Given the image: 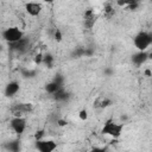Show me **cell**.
Wrapping results in <instances>:
<instances>
[{
  "mask_svg": "<svg viewBox=\"0 0 152 152\" xmlns=\"http://www.w3.org/2000/svg\"><path fill=\"white\" fill-rule=\"evenodd\" d=\"M43 135H44V131L40 129V131H37V133L34 134V138H36V140H39L43 138Z\"/></svg>",
  "mask_w": 152,
  "mask_h": 152,
  "instance_id": "5bb4252c",
  "label": "cell"
},
{
  "mask_svg": "<svg viewBox=\"0 0 152 152\" xmlns=\"http://www.w3.org/2000/svg\"><path fill=\"white\" fill-rule=\"evenodd\" d=\"M78 118H80V120L86 121V120L88 119V112H87V109H82V110H80V112H78Z\"/></svg>",
  "mask_w": 152,
  "mask_h": 152,
  "instance_id": "7c38bea8",
  "label": "cell"
},
{
  "mask_svg": "<svg viewBox=\"0 0 152 152\" xmlns=\"http://www.w3.org/2000/svg\"><path fill=\"white\" fill-rule=\"evenodd\" d=\"M57 124H58V126L63 127V126H65V125H66V121H65V120H58V121H57Z\"/></svg>",
  "mask_w": 152,
  "mask_h": 152,
  "instance_id": "2e32d148",
  "label": "cell"
},
{
  "mask_svg": "<svg viewBox=\"0 0 152 152\" xmlns=\"http://www.w3.org/2000/svg\"><path fill=\"white\" fill-rule=\"evenodd\" d=\"M145 75H146L147 77H151V75H152V74H151V69H150V68L145 69Z\"/></svg>",
  "mask_w": 152,
  "mask_h": 152,
  "instance_id": "e0dca14e",
  "label": "cell"
},
{
  "mask_svg": "<svg viewBox=\"0 0 152 152\" xmlns=\"http://www.w3.org/2000/svg\"><path fill=\"white\" fill-rule=\"evenodd\" d=\"M34 62L36 63H42L43 62V56L39 53V55H37L36 57H34Z\"/></svg>",
  "mask_w": 152,
  "mask_h": 152,
  "instance_id": "9a60e30c",
  "label": "cell"
},
{
  "mask_svg": "<svg viewBox=\"0 0 152 152\" xmlns=\"http://www.w3.org/2000/svg\"><path fill=\"white\" fill-rule=\"evenodd\" d=\"M18 91H19V83L17 81H12V82L7 83L5 87V95L8 97L15 95Z\"/></svg>",
  "mask_w": 152,
  "mask_h": 152,
  "instance_id": "52a82bcc",
  "label": "cell"
},
{
  "mask_svg": "<svg viewBox=\"0 0 152 152\" xmlns=\"http://www.w3.org/2000/svg\"><path fill=\"white\" fill-rule=\"evenodd\" d=\"M61 89V84H59V82H57V81H53V82H51V83H49L48 86H46V90L49 91V93H51V94H55L57 90H59Z\"/></svg>",
  "mask_w": 152,
  "mask_h": 152,
  "instance_id": "30bf717a",
  "label": "cell"
},
{
  "mask_svg": "<svg viewBox=\"0 0 152 152\" xmlns=\"http://www.w3.org/2000/svg\"><path fill=\"white\" fill-rule=\"evenodd\" d=\"M147 58H148V53H147L146 51H139L137 55L133 56V62H134L135 64L140 65V64H142Z\"/></svg>",
  "mask_w": 152,
  "mask_h": 152,
  "instance_id": "9c48e42d",
  "label": "cell"
},
{
  "mask_svg": "<svg viewBox=\"0 0 152 152\" xmlns=\"http://www.w3.org/2000/svg\"><path fill=\"white\" fill-rule=\"evenodd\" d=\"M55 40H57V42H61L62 40V38H63V36H62V32L59 31V30H56L55 31Z\"/></svg>",
  "mask_w": 152,
  "mask_h": 152,
  "instance_id": "4fadbf2b",
  "label": "cell"
},
{
  "mask_svg": "<svg viewBox=\"0 0 152 152\" xmlns=\"http://www.w3.org/2000/svg\"><path fill=\"white\" fill-rule=\"evenodd\" d=\"M36 148L40 152H52L57 148V142H55L53 140L39 139L36 140Z\"/></svg>",
  "mask_w": 152,
  "mask_h": 152,
  "instance_id": "277c9868",
  "label": "cell"
},
{
  "mask_svg": "<svg viewBox=\"0 0 152 152\" xmlns=\"http://www.w3.org/2000/svg\"><path fill=\"white\" fill-rule=\"evenodd\" d=\"M1 37H2V39H4L5 42L12 44V43H15V42L20 40V39L24 37V33H23V31H21L19 27H17V26H11V27H8V28H6V30L2 31Z\"/></svg>",
  "mask_w": 152,
  "mask_h": 152,
  "instance_id": "3957f363",
  "label": "cell"
},
{
  "mask_svg": "<svg viewBox=\"0 0 152 152\" xmlns=\"http://www.w3.org/2000/svg\"><path fill=\"white\" fill-rule=\"evenodd\" d=\"M133 43L135 45V48L139 50V51H146L147 48L151 45L152 43V36L151 33L146 32V31H141L139 32L134 39H133Z\"/></svg>",
  "mask_w": 152,
  "mask_h": 152,
  "instance_id": "7a4b0ae2",
  "label": "cell"
},
{
  "mask_svg": "<svg viewBox=\"0 0 152 152\" xmlns=\"http://www.w3.org/2000/svg\"><path fill=\"white\" fill-rule=\"evenodd\" d=\"M137 2V0H118L116 1V4L119 5V6H126V5H133V4H135Z\"/></svg>",
  "mask_w": 152,
  "mask_h": 152,
  "instance_id": "8fae6325",
  "label": "cell"
},
{
  "mask_svg": "<svg viewBox=\"0 0 152 152\" xmlns=\"http://www.w3.org/2000/svg\"><path fill=\"white\" fill-rule=\"evenodd\" d=\"M25 11L31 17H38L42 12V5L36 1H28L25 5Z\"/></svg>",
  "mask_w": 152,
  "mask_h": 152,
  "instance_id": "8992f818",
  "label": "cell"
},
{
  "mask_svg": "<svg viewBox=\"0 0 152 152\" xmlns=\"http://www.w3.org/2000/svg\"><path fill=\"white\" fill-rule=\"evenodd\" d=\"M122 129H124V124H116L113 120H108L104 122V125L101 129V133L109 135L114 139H118L121 135Z\"/></svg>",
  "mask_w": 152,
  "mask_h": 152,
  "instance_id": "6da1fadb",
  "label": "cell"
},
{
  "mask_svg": "<svg viewBox=\"0 0 152 152\" xmlns=\"http://www.w3.org/2000/svg\"><path fill=\"white\" fill-rule=\"evenodd\" d=\"M10 125H11V128L13 129V132L20 135V134L24 133V131L26 128V120L23 116H14L11 120Z\"/></svg>",
  "mask_w": 152,
  "mask_h": 152,
  "instance_id": "5b68a950",
  "label": "cell"
},
{
  "mask_svg": "<svg viewBox=\"0 0 152 152\" xmlns=\"http://www.w3.org/2000/svg\"><path fill=\"white\" fill-rule=\"evenodd\" d=\"M42 1H44V2H53L55 0H42Z\"/></svg>",
  "mask_w": 152,
  "mask_h": 152,
  "instance_id": "ac0fdd59",
  "label": "cell"
},
{
  "mask_svg": "<svg viewBox=\"0 0 152 152\" xmlns=\"http://www.w3.org/2000/svg\"><path fill=\"white\" fill-rule=\"evenodd\" d=\"M95 21H96V15L94 14V12L91 10H88L86 12V14H84V24H86V26L90 28V27H93Z\"/></svg>",
  "mask_w": 152,
  "mask_h": 152,
  "instance_id": "ba28073f",
  "label": "cell"
}]
</instances>
